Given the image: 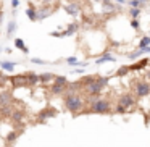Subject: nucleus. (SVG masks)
Segmentation results:
<instances>
[{
	"mask_svg": "<svg viewBox=\"0 0 150 147\" xmlns=\"http://www.w3.org/2000/svg\"><path fill=\"white\" fill-rule=\"evenodd\" d=\"M65 107L71 113H79L84 108V99L79 94H66L65 95Z\"/></svg>",
	"mask_w": 150,
	"mask_h": 147,
	"instance_id": "obj_1",
	"label": "nucleus"
},
{
	"mask_svg": "<svg viewBox=\"0 0 150 147\" xmlns=\"http://www.w3.org/2000/svg\"><path fill=\"white\" fill-rule=\"evenodd\" d=\"M110 110H111V107H110V102L107 99H100L97 95H92V99H91V111L92 113L107 115Z\"/></svg>",
	"mask_w": 150,
	"mask_h": 147,
	"instance_id": "obj_2",
	"label": "nucleus"
},
{
	"mask_svg": "<svg viewBox=\"0 0 150 147\" xmlns=\"http://www.w3.org/2000/svg\"><path fill=\"white\" fill-rule=\"evenodd\" d=\"M136 104V99H134L132 94H123L120 99H118V105H116V113H126L131 107H134Z\"/></svg>",
	"mask_w": 150,
	"mask_h": 147,
	"instance_id": "obj_3",
	"label": "nucleus"
},
{
	"mask_svg": "<svg viewBox=\"0 0 150 147\" xmlns=\"http://www.w3.org/2000/svg\"><path fill=\"white\" fill-rule=\"evenodd\" d=\"M132 91L137 97H147L150 94V82L149 81H137L134 82Z\"/></svg>",
	"mask_w": 150,
	"mask_h": 147,
	"instance_id": "obj_4",
	"label": "nucleus"
},
{
	"mask_svg": "<svg viewBox=\"0 0 150 147\" xmlns=\"http://www.w3.org/2000/svg\"><path fill=\"white\" fill-rule=\"evenodd\" d=\"M11 84L13 87H24L28 86V76L26 75H16V76H11Z\"/></svg>",
	"mask_w": 150,
	"mask_h": 147,
	"instance_id": "obj_5",
	"label": "nucleus"
},
{
	"mask_svg": "<svg viewBox=\"0 0 150 147\" xmlns=\"http://www.w3.org/2000/svg\"><path fill=\"white\" fill-rule=\"evenodd\" d=\"M65 11L68 15H71V16H78L79 11H81V7H79L78 2H69V4L65 5Z\"/></svg>",
	"mask_w": 150,
	"mask_h": 147,
	"instance_id": "obj_6",
	"label": "nucleus"
},
{
	"mask_svg": "<svg viewBox=\"0 0 150 147\" xmlns=\"http://www.w3.org/2000/svg\"><path fill=\"white\" fill-rule=\"evenodd\" d=\"M84 89L87 91V94H89V95H98V94L102 92V87H100V84L97 82V79H95L94 82H91L89 86H86Z\"/></svg>",
	"mask_w": 150,
	"mask_h": 147,
	"instance_id": "obj_7",
	"label": "nucleus"
},
{
	"mask_svg": "<svg viewBox=\"0 0 150 147\" xmlns=\"http://www.w3.org/2000/svg\"><path fill=\"white\" fill-rule=\"evenodd\" d=\"M52 8L50 7H42V8H39L37 10V16H39V20H45L47 16H50L52 15Z\"/></svg>",
	"mask_w": 150,
	"mask_h": 147,
	"instance_id": "obj_8",
	"label": "nucleus"
},
{
	"mask_svg": "<svg viewBox=\"0 0 150 147\" xmlns=\"http://www.w3.org/2000/svg\"><path fill=\"white\" fill-rule=\"evenodd\" d=\"M52 94H55V95H58V94H63V92L66 91V84H60V82H53V86H52Z\"/></svg>",
	"mask_w": 150,
	"mask_h": 147,
	"instance_id": "obj_9",
	"label": "nucleus"
},
{
	"mask_svg": "<svg viewBox=\"0 0 150 147\" xmlns=\"http://www.w3.org/2000/svg\"><path fill=\"white\" fill-rule=\"evenodd\" d=\"M10 100H11V94L10 92H0V107L4 105H10Z\"/></svg>",
	"mask_w": 150,
	"mask_h": 147,
	"instance_id": "obj_10",
	"label": "nucleus"
},
{
	"mask_svg": "<svg viewBox=\"0 0 150 147\" xmlns=\"http://www.w3.org/2000/svg\"><path fill=\"white\" fill-rule=\"evenodd\" d=\"M55 115H57V110H53V108H45V110L40 111L39 120H40V121H44L45 118H49V116H55Z\"/></svg>",
	"mask_w": 150,
	"mask_h": 147,
	"instance_id": "obj_11",
	"label": "nucleus"
},
{
	"mask_svg": "<svg viewBox=\"0 0 150 147\" xmlns=\"http://www.w3.org/2000/svg\"><path fill=\"white\" fill-rule=\"evenodd\" d=\"M28 86H36L40 81V76H37L36 73H28Z\"/></svg>",
	"mask_w": 150,
	"mask_h": 147,
	"instance_id": "obj_12",
	"label": "nucleus"
},
{
	"mask_svg": "<svg viewBox=\"0 0 150 147\" xmlns=\"http://www.w3.org/2000/svg\"><path fill=\"white\" fill-rule=\"evenodd\" d=\"M78 28H79V26H78L76 23H71L65 31H62V33H63V37H65V36H73V34H74L76 31H78Z\"/></svg>",
	"mask_w": 150,
	"mask_h": 147,
	"instance_id": "obj_13",
	"label": "nucleus"
},
{
	"mask_svg": "<svg viewBox=\"0 0 150 147\" xmlns=\"http://www.w3.org/2000/svg\"><path fill=\"white\" fill-rule=\"evenodd\" d=\"M15 47H18L23 53H29V49H28V45L24 44L23 39H15Z\"/></svg>",
	"mask_w": 150,
	"mask_h": 147,
	"instance_id": "obj_14",
	"label": "nucleus"
},
{
	"mask_svg": "<svg viewBox=\"0 0 150 147\" xmlns=\"http://www.w3.org/2000/svg\"><path fill=\"white\" fill-rule=\"evenodd\" d=\"M26 16L29 18L31 21H37V20H39V16H37V10L34 7H29L26 10Z\"/></svg>",
	"mask_w": 150,
	"mask_h": 147,
	"instance_id": "obj_15",
	"label": "nucleus"
},
{
	"mask_svg": "<svg viewBox=\"0 0 150 147\" xmlns=\"http://www.w3.org/2000/svg\"><path fill=\"white\" fill-rule=\"evenodd\" d=\"M107 62H115V57L110 55V53H105L103 57H100V58H97V65H102V63H107Z\"/></svg>",
	"mask_w": 150,
	"mask_h": 147,
	"instance_id": "obj_16",
	"label": "nucleus"
},
{
	"mask_svg": "<svg viewBox=\"0 0 150 147\" xmlns=\"http://www.w3.org/2000/svg\"><path fill=\"white\" fill-rule=\"evenodd\" d=\"M50 81H55V75H52V73H44V75H40V82H50Z\"/></svg>",
	"mask_w": 150,
	"mask_h": 147,
	"instance_id": "obj_17",
	"label": "nucleus"
},
{
	"mask_svg": "<svg viewBox=\"0 0 150 147\" xmlns=\"http://www.w3.org/2000/svg\"><path fill=\"white\" fill-rule=\"evenodd\" d=\"M66 63H68V65H71V66H78V65H81V66H87V63H81V62H78V58H76V57H68V58H66Z\"/></svg>",
	"mask_w": 150,
	"mask_h": 147,
	"instance_id": "obj_18",
	"label": "nucleus"
},
{
	"mask_svg": "<svg viewBox=\"0 0 150 147\" xmlns=\"http://www.w3.org/2000/svg\"><path fill=\"white\" fill-rule=\"evenodd\" d=\"M95 79H97V76H84V78H81V84H82V87H86V86H89L91 82H94Z\"/></svg>",
	"mask_w": 150,
	"mask_h": 147,
	"instance_id": "obj_19",
	"label": "nucleus"
},
{
	"mask_svg": "<svg viewBox=\"0 0 150 147\" xmlns=\"http://www.w3.org/2000/svg\"><path fill=\"white\" fill-rule=\"evenodd\" d=\"M16 21H10V23H8V26H7V34H8V37H10V36H13V34H15V31H16Z\"/></svg>",
	"mask_w": 150,
	"mask_h": 147,
	"instance_id": "obj_20",
	"label": "nucleus"
},
{
	"mask_svg": "<svg viewBox=\"0 0 150 147\" xmlns=\"http://www.w3.org/2000/svg\"><path fill=\"white\" fill-rule=\"evenodd\" d=\"M102 5H103V10H105V11H110V13L116 10V7H115L113 4H111L110 0H103V2H102Z\"/></svg>",
	"mask_w": 150,
	"mask_h": 147,
	"instance_id": "obj_21",
	"label": "nucleus"
},
{
	"mask_svg": "<svg viewBox=\"0 0 150 147\" xmlns=\"http://www.w3.org/2000/svg\"><path fill=\"white\" fill-rule=\"evenodd\" d=\"M149 62H150L149 58H144V60H140L139 63H136V65L131 66V70H140V68H145V66L149 65Z\"/></svg>",
	"mask_w": 150,
	"mask_h": 147,
	"instance_id": "obj_22",
	"label": "nucleus"
},
{
	"mask_svg": "<svg viewBox=\"0 0 150 147\" xmlns=\"http://www.w3.org/2000/svg\"><path fill=\"white\" fill-rule=\"evenodd\" d=\"M0 66H2L5 71H13L15 70V63L13 62H0Z\"/></svg>",
	"mask_w": 150,
	"mask_h": 147,
	"instance_id": "obj_23",
	"label": "nucleus"
},
{
	"mask_svg": "<svg viewBox=\"0 0 150 147\" xmlns=\"http://www.w3.org/2000/svg\"><path fill=\"white\" fill-rule=\"evenodd\" d=\"M131 71V66H120L116 71V76H126Z\"/></svg>",
	"mask_w": 150,
	"mask_h": 147,
	"instance_id": "obj_24",
	"label": "nucleus"
},
{
	"mask_svg": "<svg viewBox=\"0 0 150 147\" xmlns=\"http://www.w3.org/2000/svg\"><path fill=\"white\" fill-rule=\"evenodd\" d=\"M147 45H150V37L144 36L142 39H140V42H139V49H144V47H147Z\"/></svg>",
	"mask_w": 150,
	"mask_h": 147,
	"instance_id": "obj_25",
	"label": "nucleus"
},
{
	"mask_svg": "<svg viewBox=\"0 0 150 147\" xmlns=\"http://www.w3.org/2000/svg\"><path fill=\"white\" fill-rule=\"evenodd\" d=\"M142 53H144V50H142V49H137V50H134V52L127 53V57H129L131 60H134V58H137V57H140Z\"/></svg>",
	"mask_w": 150,
	"mask_h": 147,
	"instance_id": "obj_26",
	"label": "nucleus"
},
{
	"mask_svg": "<svg viewBox=\"0 0 150 147\" xmlns=\"http://www.w3.org/2000/svg\"><path fill=\"white\" fill-rule=\"evenodd\" d=\"M97 82L100 84V87H107L108 86V78H105V76H100V78H97Z\"/></svg>",
	"mask_w": 150,
	"mask_h": 147,
	"instance_id": "obj_27",
	"label": "nucleus"
},
{
	"mask_svg": "<svg viewBox=\"0 0 150 147\" xmlns=\"http://www.w3.org/2000/svg\"><path fill=\"white\" fill-rule=\"evenodd\" d=\"M129 15H131V18H137V16L140 15V8H137V7L131 8V10H129Z\"/></svg>",
	"mask_w": 150,
	"mask_h": 147,
	"instance_id": "obj_28",
	"label": "nucleus"
},
{
	"mask_svg": "<svg viewBox=\"0 0 150 147\" xmlns=\"http://www.w3.org/2000/svg\"><path fill=\"white\" fill-rule=\"evenodd\" d=\"M0 111L4 115H11V108H10V105H4V107H0Z\"/></svg>",
	"mask_w": 150,
	"mask_h": 147,
	"instance_id": "obj_29",
	"label": "nucleus"
},
{
	"mask_svg": "<svg viewBox=\"0 0 150 147\" xmlns=\"http://www.w3.org/2000/svg\"><path fill=\"white\" fill-rule=\"evenodd\" d=\"M55 82H60V84H68V79L65 76H55Z\"/></svg>",
	"mask_w": 150,
	"mask_h": 147,
	"instance_id": "obj_30",
	"label": "nucleus"
},
{
	"mask_svg": "<svg viewBox=\"0 0 150 147\" xmlns=\"http://www.w3.org/2000/svg\"><path fill=\"white\" fill-rule=\"evenodd\" d=\"M31 62L36 63V65H47V63H49V62H45V60H42V58H36V57L31 58Z\"/></svg>",
	"mask_w": 150,
	"mask_h": 147,
	"instance_id": "obj_31",
	"label": "nucleus"
},
{
	"mask_svg": "<svg viewBox=\"0 0 150 147\" xmlns=\"http://www.w3.org/2000/svg\"><path fill=\"white\" fill-rule=\"evenodd\" d=\"M131 26H132L134 28V29H139V28H140V24H139V20H137V18H132V20H131Z\"/></svg>",
	"mask_w": 150,
	"mask_h": 147,
	"instance_id": "obj_32",
	"label": "nucleus"
},
{
	"mask_svg": "<svg viewBox=\"0 0 150 147\" xmlns=\"http://www.w3.org/2000/svg\"><path fill=\"white\" fill-rule=\"evenodd\" d=\"M16 137H18V133H15V131H13V133H10L7 136V141H8V142H11V141H15Z\"/></svg>",
	"mask_w": 150,
	"mask_h": 147,
	"instance_id": "obj_33",
	"label": "nucleus"
},
{
	"mask_svg": "<svg viewBox=\"0 0 150 147\" xmlns=\"http://www.w3.org/2000/svg\"><path fill=\"white\" fill-rule=\"evenodd\" d=\"M11 116H13V120H21V118H23V113H21V111H13Z\"/></svg>",
	"mask_w": 150,
	"mask_h": 147,
	"instance_id": "obj_34",
	"label": "nucleus"
},
{
	"mask_svg": "<svg viewBox=\"0 0 150 147\" xmlns=\"http://www.w3.org/2000/svg\"><path fill=\"white\" fill-rule=\"evenodd\" d=\"M18 5H20V0H11V7H13L15 10L18 8Z\"/></svg>",
	"mask_w": 150,
	"mask_h": 147,
	"instance_id": "obj_35",
	"label": "nucleus"
},
{
	"mask_svg": "<svg viewBox=\"0 0 150 147\" xmlns=\"http://www.w3.org/2000/svg\"><path fill=\"white\" fill-rule=\"evenodd\" d=\"M144 53H150V45H147V47H144Z\"/></svg>",
	"mask_w": 150,
	"mask_h": 147,
	"instance_id": "obj_36",
	"label": "nucleus"
},
{
	"mask_svg": "<svg viewBox=\"0 0 150 147\" xmlns=\"http://www.w3.org/2000/svg\"><path fill=\"white\" fill-rule=\"evenodd\" d=\"M113 2H116V4H126V0H113Z\"/></svg>",
	"mask_w": 150,
	"mask_h": 147,
	"instance_id": "obj_37",
	"label": "nucleus"
},
{
	"mask_svg": "<svg viewBox=\"0 0 150 147\" xmlns=\"http://www.w3.org/2000/svg\"><path fill=\"white\" fill-rule=\"evenodd\" d=\"M2 18H4V13H2V11H0V23H2Z\"/></svg>",
	"mask_w": 150,
	"mask_h": 147,
	"instance_id": "obj_38",
	"label": "nucleus"
},
{
	"mask_svg": "<svg viewBox=\"0 0 150 147\" xmlns=\"http://www.w3.org/2000/svg\"><path fill=\"white\" fill-rule=\"evenodd\" d=\"M140 2H142V4H147V2H149V0H140Z\"/></svg>",
	"mask_w": 150,
	"mask_h": 147,
	"instance_id": "obj_39",
	"label": "nucleus"
},
{
	"mask_svg": "<svg viewBox=\"0 0 150 147\" xmlns=\"http://www.w3.org/2000/svg\"><path fill=\"white\" fill-rule=\"evenodd\" d=\"M94 2H103V0H94Z\"/></svg>",
	"mask_w": 150,
	"mask_h": 147,
	"instance_id": "obj_40",
	"label": "nucleus"
}]
</instances>
